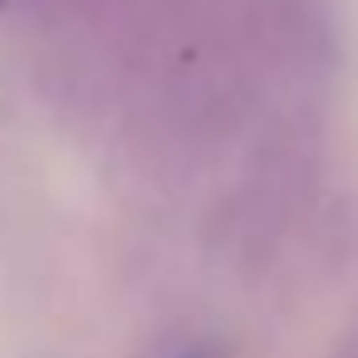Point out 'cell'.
<instances>
[{"instance_id": "1", "label": "cell", "mask_w": 358, "mask_h": 358, "mask_svg": "<svg viewBox=\"0 0 358 358\" xmlns=\"http://www.w3.org/2000/svg\"><path fill=\"white\" fill-rule=\"evenodd\" d=\"M192 358H201V353H192Z\"/></svg>"}]
</instances>
